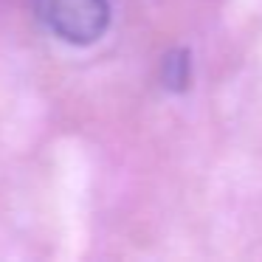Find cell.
Masks as SVG:
<instances>
[{
    "label": "cell",
    "instance_id": "7a4b0ae2",
    "mask_svg": "<svg viewBox=\"0 0 262 262\" xmlns=\"http://www.w3.org/2000/svg\"><path fill=\"white\" fill-rule=\"evenodd\" d=\"M161 79L169 91L181 93L189 88V79H192V71H189V51L178 48V51H169L164 59V68H161Z\"/></svg>",
    "mask_w": 262,
    "mask_h": 262
},
{
    "label": "cell",
    "instance_id": "6da1fadb",
    "mask_svg": "<svg viewBox=\"0 0 262 262\" xmlns=\"http://www.w3.org/2000/svg\"><path fill=\"white\" fill-rule=\"evenodd\" d=\"M42 17L59 40L71 46H91L107 31V0H42Z\"/></svg>",
    "mask_w": 262,
    "mask_h": 262
}]
</instances>
